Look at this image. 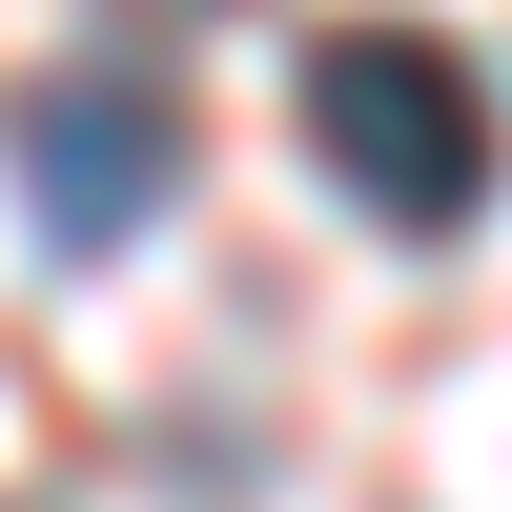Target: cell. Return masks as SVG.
Returning a JSON list of instances; mask_svg holds the SVG:
<instances>
[{
    "mask_svg": "<svg viewBox=\"0 0 512 512\" xmlns=\"http://www.w3.org/2000/svg\"><path fill=\"white\" fill-rule=\"evenodd\" d=\"M287 103H308V164H328L390 246H451V226L492 205V82L451 62L431 21H328Z\"/></svg>",
    "mask_w": 512,
    "mask_h": 512,
    "instance_id": "cell-1",
    "label": "cell"
},
{
    "mask_svg": "<svg viewBox=\"0 0 512 512\" xmlns=\"http://www.w3.org/2000/svg\"><path fill=\"white\" fill-rule=\"evenodd\" d=\"M164 185H185V103H164L144 62H62V82H21V226H41V246H82V267H103L123 226H164Z\"/></svg>",
    "mask_w": 512,
    "mask_h": 512,
    "instance_id": "cell-2",
    "label": "cell"
}]
</instances>
